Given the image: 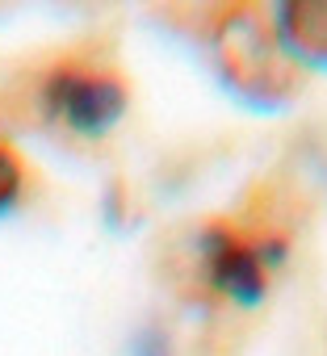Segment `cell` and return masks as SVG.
I'll return each mask as SVG.
<instances>
[{"label": "cell", "instance_id": "6da1fadb", "mask_svg": "<svg viewBox=\"0 0 327 356\" xmlns=\"http://www.w3.org/2000/svg\"><path fill=\"white\" fill-rule=\"evenodd\" d=\"M289 252V235L260 214H210L202 218L185 248L181 268L189 293L206 306H239L252 310L269 298L273 273Z\"/></svg>", "mask_w": 327, "mask_h": 356}, {"label": "cell", "instance_id": "7a4b0ae2", "mask_svg": "<svg viewBox=\"0 0 327 356\" xmlns=\"http://www.w3.org/2000/svg\"><path fill=\"white\" fill-rule=\"evenodd\" d=\"M130 109V76L109 51L72 47L30 76V113L63 138L97 143L122 126Z\"/></svg>", "mask_w": 327, "mask_h": 356}, {"label": "cell", "instance_id": "3957f363", "mask_svg": "<svg viewBox=\"0 0 327 356\" xmlns=\"http://www.w3.org/2000/svg\"><path fill=\"white\" fill-rule=\"evenodd\" d=\"M206 51L218 84L256 113H281L302 97V76L277 42L260 5H223L206 26Z\"/></svg>", "mask_w": 327, "mask_h": 356}, {"label": "cell", "instance_id": "277c9868", "mask_svg": "<svg viewBox=\"0 0 327 356\" xmlns=\"http://www.w3.org/2000/svg\"><path fill=\"white\" fill-rule=\"evenodd\" d=\"M269 17L298 72H327V0H281Z\"/></svg>", "mask_w": 327, "mask_h": 356}, {"label": "cell", "instance_id": "5b68a950", "mask_svg": "<svg viewBox=\"0 0 327 356\" xmlns=\"http://www.w3.org/2000/svg\"><path fill=\"white\" fill-rule=\"evenodd\" d=\"M30 193V163L9 134H0V218H9Z\"/></svg>", "mask_w": 327, "mask_h": 356}]
</instances>
